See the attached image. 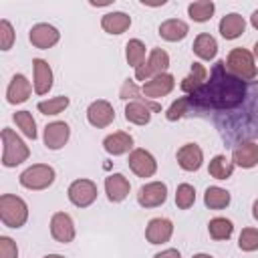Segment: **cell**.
Masks as SVG:
<instances>
[{
    "instance_id": "cell-10",
    "label": "cell",
    "mask_w": 258,
    "mask_h": 258,
    "mask_svg": "<svg viewBox=\"0 0 258 258\" xmlns=\"http://www.w3.org/2000/svg\"><path fill=\"white\" fill-rule=\"evenodd\" d=\"M167 200V185L163 181H147L137 191V204L141 208H157Z\"/></svg>"
},
{
    "instance_id": "cell-7",
    "label": "cell",
    "mask_w": 258,
    "mask_h": 258,
    "mask_svg": "<svg viewBox=\"0 0 258 258\" xmlns=\"http://www.w3.org/2000/svg\"><path fill=\"white\" fill-rule=\"evenodd\" d=\"M67 196H69V202L77 208H89L97 196H99V189H97V183L93 179H87V177H79L75 181H71L69 189H67Z\"/></svg>"
},
{
    "instance_id": "cell-36",
    "label": "cell",
    "mask_w": 258,
    "mask_h": 258,
    "mask_svg": "<svg viewBox=\"0 0 258 258\" xmlns=\"http://www.w3.org/2000/svg\"><path fill=\"white\" fill-rule=\"evenodd\" d=\"M191 111V105H189V97L183 95V97H177L165 111V119L167 121H177L181 117H185V113Z\"/></svg>"
},
{
    "instance_id": "cell-26",
    "label": "cell",
    "mask_w": 258,
    "mask_h": 258,
    "mask_svg": "<svg viewBox=\"0 0 258 258\" xmlns=\"http://www.w3.org/2000/svg\"><path fill=\"white\" fill-rule=\"evenodd\" d=\"M208 81V69L202 64V62H191V71L189 75L179 83L181 91L185 95H194L196 91H200Z\"/></svg>"
},
{
    "instance_id": "cell-38",
    "label": "cell",
    "mask_w": 258,
    "mask_h": 258,
    "mask_svg": "<svg viewBox=\"0 0 258 258\" xmlns=\"http://www.w3.org/2000/svg\"><path fill=\"white\" fill-rule=\"evenodd\" d=\"M119 99H123V101H151V99L143 97L141 89L133 83V79H125L123 81V85L119 89Z\"/></svg>"
},
{
    "instance_id": "cell-5",
    "label": "cell",
    "mask_w": 258,
    "mask_h": 258,
    "mask_svg": "<svg viewBox=\"0 0 258 258\" xmlns=\"http://www.w3.org/2000/svg\"><path fill=\"white\" fill-rule=\"evenodd\" d=\"M54 177H56V171L52 165L48 163H32L30 167H26L18 181L22 187L26 189H32V191H40V189H46L54 183Z\"/></svg>"
},
{
    "instance_id": "cell-45",
    "label": "cell",
    "mask_w": 258,
    "mask_h": 258,
    "mask_svg": "<svg viewBox=\"0 0 258 258\" xmlns=\"http://www.w3.org/2000/svg\"><path fill=\"white\" fill-rule=\"evenodd\" d=\"M252 54H254V58H256V62H258V40L254 42V50H252Z\"/></svg>"
},
{
    "instance_id": "cell-19",
    "label": "cell",
    "mask_w": 258,
    "mask_h": 258,
    "mask_svg": "<svg viewBox=\"0 0 258 258\" xmlns=\"http://www.w3.org/2000/svg\"><path fill=\"white\" fill-rule=\"evenodd\" d=\"M32 89H34V87L30 85V81H28L22 73H18V75H14V77L10 79V83H8L6 101H8L10 105H20V103L28 101Z\"/></svg>"
},
{
    "instance_id": "cell-3",
    "label": "cell",
    "mask_w": 258,
    "mask_h": 258,
    "mask_svg": "<svg viewBox=\"0 0 258 258\" xmlns=\"http://www.w3.org/2000/svg\"><path fill=\"white\" fill-rule=\"evenodd\" d=\"M0 137H2V165L4 167H16L30 157L28 145L20 139V135H16L14 129L4 127Z\"/></svg>"
},
{
    "instance_id": "cell-33",
    "label": "cell",
    "mask_w": 258,
    "mask_h": 258,
    "mask_svg": "<svg viewBox=\"0 0 258 258\" xmlns=\"http://www.w3.org/2000/svg\"><path fill=\"white\" fill-rule=\"evenodd\" d=\"M12 121L16 123V127L22 131V135H26L28 139H36L38 137V131H36V121L32 117L30 111H16L12 115Z\"/></svg>"
},
{
    "instance_id": "cell-15",
    "label": "cell",
    "mask_w": 258,
    "mask_h": 258,
    "mask_svg": "<svg viewBox=\"0 0 258 258\" xmlns=\"http://www.w3.org/2000/svg\"><path fill=\"white\" fill-rule=\"evenodd\" d=\"M173 87H175V79H173V75H169V73H161V75H157V77L145 81V83L141 85V93H143L147 99L155 101V99H161V97L169 95V93L173 91Z\"/></svg>"
},
{
    "instance_id": "cell-22",
    "label": "cell",
    "mask_w": 258,
    "mask_h": 258,
    "mask_svg": "<svg viewBox=\"0 0 258 258\" xmlns=\"http://www.w3.org/2000/svg\"><path fill=\"white\" fill-rule=\"evenodd\" d=\"M218 30H220L222 38H226V40H236V38H240V36L244 34V30H246V18H244L242 14H238V12H230V14L222 16V20H220V24H218Z\"/></svg>"
},
{
    "instance_id": "cell-31",
    "label": "cell",
    "mask_w": 258,
    "mask_h": 258,
    "mask_svg": "<svg viewBox=\"0 0 258 258\" xmlns=\"http://www.w3.org/2000/svg\"><path fill=\"white\" fill-rule=\"evenodd\" d=\"M216 12V4L212 0H196L187 6V14L194 22H208Z\"/></svg>"
},
{
    "instance_id": "cell-20",
    "label": "cell",
    "mask_w": 258,
    "mask_h": 258,
    "mask_svg": "<svg viewBox=\"0 0 258 258\" xmlns=\"http://www.w3.org/2000/svg\"><path fill=\"white\" fill-rule=\"evenodd\" d=\"M103 149H105L109 155H113V157L131 153V151H133V137H131V133H127V131L109 133V135L103 139Z\"/></svg>"
},
{
    "instance_id": "cell-30",
    "label": "cell",
    "mask_w": 258,
    "mask_h": 258,
    "mask_svg": "<svg viewBox=\"0 0 258 258\" xmlns=\"http://www.w3.org/2000/svg\"><path fill=\"white\" fill-rule=\"evenodd\" d=\"M208 234H210L212 240H218V242L220 240H228L234 234V224H232V220L222 218V216L212 218L208 222Z\"/></svg>"
},
{
    "instance_id": "cell-46",
    "label": "cell",
    "mask_w": 258,
    "mask_h": 258,
    "mask_svg": "<svg viewBox=\"0 0 258 258\" xmlns=\"http://www.w3.org/2000/svg\"><path fill=\"white\" fill-rule=\"evenodd\" d=\"M42 258H64L62 254H46V256H42Z\"/></svg>"
},
{
    "instance_id": "cell-40",
    "label": "cell",
    "mask_w": 258,
    "mask_h": 258,
    "mask_svg": "<svg viewBox=\"0 0 258 258\" xmlns=\"http://www.w3.org/2000/svg\"><path fill=\"white\" fill-rule=\"evenodd\" d=\"M0 258H18V246L10 236H0Z\"/></svg>"
},
{
    "instance_id": "cell-25",
    "label": "cell",
    "mask_w": 258,
    "mask_h": 258,
    "mask_svg": "<svg viewBox=\"0 0 258 258\" xmlns=\"http://www.w3.org/2000/svg\"><path fill=\"white\" fill-rule=\"evenodd\" d=\"M187 32H189L187 22H183L179 18H167L159 24V36L167 42H179L187 36Z\"/></svg>"
},
{
    "instance_id": "cell-23",
    "label": "cell",
    "mask_w": 258,
    "mask_h": 258,
    "mask_svg": "<svg viewBox=\"0 0 258 258\" xmlns=\"http://www.w3.org/2000/svg\"><path fill=\"white\" fill-rule=\"evenodd\" d=\"M232 161L234 165L242 169H252L258 165V143L254 141H244L232 151Z\"/></svg>"
},
{
    "instance_id": "cell-16",
    "label": "cell",
    "mask_w": 258,
    "mask_h": 258,
    "mask_svg": "<svg viewBox=\"0 0 258 258\" xmlns=\"http://www.w3.org/2000/svg\"><path fill=\"white\" fill-rule=\"evenodd\" d=\"M173 236V222L169 218H151L145 226V240L149 244H165Z\"/></svg>"
},
{
    "instance_id": "cell-34",
    "label": "cell",
    "mask_w": 258,
    "mask_h": 258,
    "mask_svg": "<svg viewBox=\"0 0 258 258\" xmlns=\"http://www.w3.org/2000/svg\"><path fill=\"white\" fill-rule=\"evenodd\" d=\"M69 103H71L69 97L58 95V97H50V99H46V101H40V103L36 105V109H38L42 115H58V113H62V111L69 107Z\"/></svg>"
},
{
    "instance_id": "cell-12",
    "label": "cell",
    "mask_w": 258,
    "mask_h": 258,
    "mask_svg": "<svg viewBox=\"0 0 258 258\" xmlns=\"http://www.w3.org/2000/svg\"><path fill=\"white\" fill-rule=\"evenodd\" d=\"M87 121L97 127V129H105L115 121V109L109 101L105 99H97L87 107Z\"/></svg>"
},
{
    "instance_id": "cell-21",
    "label": "cell",
    "mask_w": 258,
    "mask_h": 258,
    "mask_svg": "<svg viewBox=\"0 0 258 258\" xmlns=\"http://www.w3.org/2000/svg\"><path fill=\"white\" fill-rule=\"evenodd\" d=\"M129 191H131V183L123 173H111L105 177V194L109 202L119 204L129 196Z\"/></svg>"
},
{
    "instance_id": "cell-14",
    "label": "cell",
    "mask_w": 258,
    "mask_h": 258,
    "mask_svg": "<svg viewBox=\"0 0 258 258\" xmlns=\"http://www.w3.org/2000/svg\"><path fill=\"white\" fill-rule=\"evenodd\" d=\"M75 222L67 212H54L50 218V236L60 242V244H69L75 240Z\"/></svg>"
},
{
    "instance_id": "cell-18",
    "label": "cell",
    "mask_w": 258,
    "mask_h": 258,
    "mask_svg": "<svg viewBox=\"0 0 258 258\" xmlns=\"http://www.w3.org/2000/svg\"><path fill=\"white\" fill-rule=\"evenodd\" d=\"M32 75H34V81H32L34 93L46 95L52 89V81H54L50 64L44 58H32Z\"/></svg>"
},
{
    "instance_id": "cell-11",
    "label": "cell",
    "mask_w": 258,
    "mask_h": 258,
    "mask_svg": "<svg viewBox=\"0 0 258 258\" xmlns=\"http://www.w3.org/2000/svg\"><path fill=\"white\" fill-rule=\"evenodd\" d=\"M28 40L34 48H40V50H48L50 46H54L58 40H60V32L58 28H54L52 24H46V22H38L34 24L30 30H28Z\"/></svg>"
},
{
    "instance_id": "cell-44",
    "label": "cell",
    "mask_w": 258,
    "mask_h": 258,
    "mask_svg": "<svg viewBox=\"0 0 258 258\" xmlns=\"http://www.w3.org/2000/svg\"><path fill=\"white\" fill-rule=\"evenodd\" d=\"M191 258H214L212 254H206V252H200V254H194Z\"/></svg>"
},
{
    "instance_id": "cell-17",
    "label": "cell",
    "mask_w": 258,
    "mask_h": 258,
    "mask_svg": "<svg viewBox=\"0 0 258 258\" xmlns=\"http://www.w3.org/2000/svg\"><path fill=\"white\" fill-rule=\"evenodd\" d=\"M177 165L183 171H198L204 163V151L198 143H183L175 153Z\"/></svg>"
},
{
    "instance_id": "cell-43",
    "label": "cell",
    "mask_w": 258,
    "mask_h": 258,
    "mask_svg": "<svg viewBox=\"0 0 258 258\" xmlns=\"http://www.w3.org/2000/svg\"><path fill=\"white\" fill-rule=\"evenodd\" d=\"M252 218L258 222V200H254V204H252Z\"/></svg>"
},
{
    "instance_id": "cell-29",
    "label": "cell",
    "mask_w": 258,
    "mask_h": 258,
    "mask_svg": "<svg viewBox=\"0 0 258 258\" xmlns=\"http://www.w3.org/2000/svg\"><path fill=\"white\" fill-rule=\"evenodd\" d=\"M208 171L214 179H230L232 173H234V161H230L226 155H214L210 159V165H208Z\"/></svg>"
},
{
    "instance_id": "cell-1",
    "label": "cell",
    "mask_w": 258,
    "mask_h": 258,
    "mask_svg": "<svg viewBox=\"0 0 258 258\" xmlns=\"http://www.w3.org/2000/svg\"><path fill=\"white\" fill-rule=\"evenodd\" d=\"M252 83L240 81L226 69V60H218L210 71V81L189 97L191 109L198 111H234L244 105L246 97H250Z\"/></svg>"
},
{
    "instance_id": "cell-24",
    "label": "cell",
    "mask_w": 258,
    "mask_h": 258,
    "mask_svg": "<svg viewBox=\"0 0 258 258\" xmlns=\"http://www.w3.org/2000/svg\"><path fill=\"white\" fill-rule=\"evenodd\" d=\"M129 26H131V16L121 10L107 12L101 18V28L107 34H123L125 30H129Z\"/></svg>"
},
{
    "instance_id": "cell-6",
    "label": "cell",
    "mask_w": 258,
    "mask_h": 258,
    "mask_svg": "<svg viewBox=\"0 0 258 258\" xmlns=\"http://www.w3.org/2000/svg\"><path fill=\"white\" fill-rule=\"evenodd\" d=\"M167 69H169V54L163 48H151L145 62L135 69V79L145 83L161 73H167Z\"/></svg>"
},
{
    "instance_id": "cell-35",
    "label": "cell",
    "mask_w": 258,
    "mask_h": 258,
    "mask_svg": "<svg viewBox=\"0 0 258 258\" xmlns=\"http://www.w3.org/2000/svg\"><path fill=\"white\" fill-rule=\"evenodd\" d=\"M196 204V187L191 183H179L175 189V206L179 210H189Z\"/></svg>"
},
{
    "instance_id": "cell-4",
    "label": "cell",
    "mask_w": 258,
    "mask_h": 258,
    "mask_svg": "<svg viewBox=\"0 0 258 258\" xmlns=\"http://www.w3.org/2000/svg\"><path fill=\"white\" fill-rule=\"evenodd\" d=\"M226 69L228 73H232L234 77H238L240 81H246V83H252L256 79V58L254 54L248 50V48H232L226 56Z\"/></svg>"
},
{
    "instance_id": "cell-2",
    "label": "cell",
    "mask_w": 258,
    "mask_h": 258,
    "mask_svg": "<svg viewBox=\"0 0 258 258\" xmlns=\"http://www.w3.org/2000/svg\"><path fill=\"white\" fill-rule=\"evenodd\" d=\"M28 220V204L14 194H2L0 196V222L6 228L18 230Z\"/></svg>"
},
{
    "instance_id": "cell-37",
    "label": "cell",
    "mask_w": 258,
    "mask_h": 258,
    "mask_svg": "<svg viewBox=\"0 0 258 258\" xmlns=\"http://www.w3.org/2000/svg\"><path fill=\"white\" fill-rule=\"evenodd\" d=\"M238 248L242 252L258 250V228H244L238 236Z\"/></svg>"
},
{
    "instance_id": "cell-39",
    "label": "cell",
    "mask_w": 258,
    "mask_h": 258,
    "mask_svg": "<svg viewBox=\"0 0 258 258\" xmlns=\"http://www.w3.org/2000/svg\"><path fill=\"white\" fill-rule=\"evenodd\" d=\"M14 38H16V34H14L12 24L6 18H2L0 20V50H4V52L10 50L14 44Z\"/></svg>"
},
{
    "instance_id": "cell-8",
    "label": "cell",
    "mask_w": 258,
    "mask_h": 258,
    "mask_svg": "<svg viewBox=\"0 0 258 258\" xmlns=\"http://www.w3.org/2000/svg\"><path fill=\"white\" fill-rule=\"evenodd\" d=\"M161 105L155 101H129L125 105V121L133 125H147L153 113H159Z\"/></svg>"
},
{
    "instance_id": "cell-13",
    "label": "cell",
    "mask_w": 258,
    "mask_h": 258,
    "mask_svg": "<svg viewBox=\"0 0 258 258\" xmlns=\"http://www.w3.org/2000/svg\"><path fill=\"white\" fill-rule=\"evenodd\" d=\"M71 139V127L69 123L64 121H52L44 127V135H42V141L46 145V149L50 151H58L62 149Z\"/></svg>"
},
{
    "instance_id": "cell-41",
    "label": "cell",
    "mask_w": 258,
    "mask_h": 258,
    "mask_svg": "<svg viewBox=\"0 0 258 258\" xmlns=\"http://www.w3.org/2000/svg\"><path fill=\"white\" fill-rule=\"evenodd\" d=\"M153 258H181V254H179L177 248H165V250L157 252Z\"/></svg>"
},
{
    "instance_id": "cell-42",
    "label": "cell",
    "mask_w": 258,
    "mask_h": 258,
    "mask_svg": "<svg viewBox=\"0 0 258 258\" xmlns=\"http://www.w3.org/2000/svg\"><path fill=\"white\" fill-rule=\"evenodd\" d=\"M250 24L258 30V10H254V12H252V16H250Z\"/></svg>"
},
{
    "instance_id": "cell-28",
    "label": "cell",
    "mask_w": 258,
    "mask_h": 258,
    "mask_svg": "<svg viewBox=\"0 0 258 258\" xmlns=\"http://www.w3.org/2000/svg\"><path fill=\"white\" fill-rule=\"evenodd\" d=\"M230 202H232L230 191L220 187V185H210L204 191V204L210 210H224V208L230 206Z\"/></svg>"
},
{
    "instance_id": "cell-27",
    "label": "cell",
    "mask_w": 258,
    "mask_h": 258,
    "mask_svg": "<svg viewBox=\"0 0 258 258\" xmlns=\"http://www.w3.org/2000/svg\"><path fill=\"white\" fill-rule=\"evenodd\" d=\"M191 48H194V54H196L198 58H202V60H214L216 54H218V42H216V38H214L212 34H208V32H200V34L196 36Z\"/></svg>"
},
{
    "instance_id": "cell-32",
    "label": "cell",
    "mask_w": 258,
    "mask_h": 258,
    "mask_svg": "<svg viewBox=\"0 0 258 258\" xmlns=\"http://www.w3.org/2000/svg\"><path fill=\"white\" fill-rule=\"evenodd\" d=\"M125 60L133 69H137V67H141L145 62V44H143V40L131 38L125 44Z\"/></svg>"
},
{
    "instance_id": "cell-9",
    "label": "cell",
    "mask_w": 258,
    "mask_h": 258,
    "mask_svg": "<svg viewBox=\"0 0 258 258\" xmlns=\"http://www.w3.org/2000/svg\"><path fill=\"white\" fill-rule=\"evenodd\" d=\"M129 169L137 177H153L157 171V159L143 147H135L127 157Z\"/></svg>"
}]
</instances>
